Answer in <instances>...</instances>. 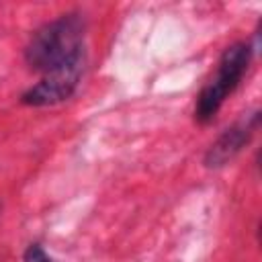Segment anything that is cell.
<instances>
[{"mask_svg": "<svg viewBox=\"0 0 262 262\" xmlns=\"http://www.w3.org/2000/svg\"><path fill=\"white\" fill-rule=\"evenodd\" d=\"M84 35L86 23L80 12L59 14L31 35L25 47V61L43 76L84 61Z\"/></svg>", "mask_w": 262, "mask_h": 262, "instance_id": "obj_1", "label": "cell"}, {"mask_svg": "<svg viewBox=\"0 0 262 262\" xmlns=\"http://www.w3.org/2000/svg\"><path fill=\"white\" fill-rule=\"evenodd\" d=\"M254 57V47L246 41H237L223 49L217 70L213 78L201 88L196 102H194V121L201 125H209L217 113L221 111L223 102L229 94L242 84L250 63Z\"/></svg>", "mask_w": 262, "mask_h": 262, "instance_id": "obj_2", "label": "cell"}, {"mask_svg": "<svg viewBox=\"0 0 262 262\" xmlns=\"http://www.w3.org/2000/svg\"><path fill=\"white\" fill-rule=\"evenodd\" d=\"M260 127V111H248L244 113L233 125H229L207 149L203 162L207 168H223L227 166L231 160H235V156L250 143V139L254 137V133Z\"/></svg>", "mask_w": 262, "mask_h": 262, "instance_id": "obj_3", "label": "cell"}, {"mask_svg": "<svg viewBox=\"0 0 262 262\" xmlns=\"http://www.w3.org/2000/svg\"><path fill=\"white\" fill-rule=\"evenodd\" d=\"M84 61H78L59 72L43 76L37 84H33L20 94V102L27 106H53L68 100L78 90L84 72Z\"/></svg>", "mask_w": 262, "mask_h": 262, "instance_id": "obj_4", "label": "cell"}, {"mask_svg": "<svg viewBox=\"0 0 262 262\" xmlns=\"http://www.w3.org/2000/svg\"><path fill=\"white\" fill-rule=\"evenodd\" d=\"M23 262H53V260H51V256L43 250V246H41L39 242H35V244H29V248L25 250Z\"/></svg>", "mask_w": 262, "mask_h": 262, "instance_id": "obj_5", "label": "cell"}]
</instances>
